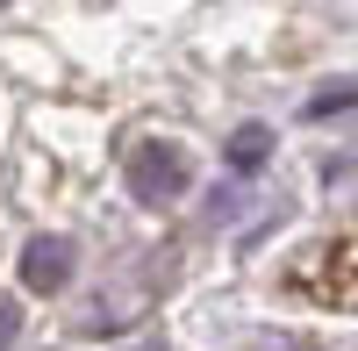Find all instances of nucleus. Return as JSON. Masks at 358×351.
<instances>
[{"instance_id":"nucleus-8","label":"nucleus","mask_w":358,"mask_h":351,"mask_svg":"<svg viewBox=\"0 0 358 351\" xmlns=\"http://www.w3.org/2000/svg\"><path fill=\"white\" fill-rule=\"evenodd\" d=\"M244 351H322V344H308V337H251Z\"/></svg>"},{"instance_id":"nucleus-6","label":"nucleus","mask_w":358,"mask_h":351,"mask_svg":"<svg viewBox=\"0 0 358 351\" xmlns=\"http://www.w3.org/2000/svg\"><path fill=\"white\" fill-rule=\"evenodd\" d=\"M344 108H358V86H330V94H308V122H322V115H344Z\"/></svg>"},{"instance_id":"nucleus-9","label":"nucleus","mask_w":358,"mask_h":351,"mask_svg":"<svg viewBox=\"0 0 358 351\" xmlns=\"http://www.w3.org/2000/svg\"><path fill=\"white\" fill-rule=\"evenodd\" d=\"M136 351H158V344H136Z\"/></svg>"},{"instance_id":"nucleus-7","label":"nucleus","mask_w":358,"mask_h":351,"mask_svg":"<svg viewBox=\"0 0 358 351\" xmlns=\"http://www.w3.org/2000/svg\"><path fill=\"white\" fill-rule=\"evenodd\" d=\"M15 337H22V301H15V294H0V351H8Z\"/></svg>"},{"instance_id":"nucleus-3","label":"nucleus","mask_w":358,"mask_h":351,"mask_svg":"<svg viewBox=\"0 0 358 351\" xmlns=\"http://www.w3.org/2000/svg\"><path fill=\"white\" fill-rule=\"evenodd\" d=\"M151 308V273H129V280H115L108 294H94V315H86V337H101V330H122V323H136V315Z\"/></svg>"},{"instance_id":"nucleus-4","label":"nucleus","mask_w":358,"mask_h":351,"mask_svg":"<svg viewBox=\"0 0 358 351\" xmlns=\"http://www.w3.org/2000/svg\"><path fill=\"white\" fill-rule=\"evenodd\" d=\"M72 237H29L22 244V287L29 294H57V287L72 280Z\"/></svg>"},{"instance_id":"nucleus-5","label":"nucleus","mask_w":358,"mask_h":351,"mask_svg":"<svg viewBox=\"0 0 358 351\" xmlns=\"http://www.w3.org/2000/svg\"><path fill=\"white\" fill-rule=\"evenodd\" d=\"M222 165H229V172H258V165H273V129H265V122H236L229 143H222Z\"/></svg>"},{"instance_id":"nucleus-1","label":"nucleus","mask_w":358,"mask_h":351,"mask_svg":"<svg viewBox=\"0 0 358 351\" xmlns=\"http://www.w3.org/2000/svg\"><path fill=\"white\" fill-rule=\"evenodd\" d=\"M122 180H129V194L143 201V208H165V201L187 194L194 165H187V151H179V143H158V136H151V143H136V151H129Z\"/></svg>"},{"instance_id":"nucleus-2","label":"nucleus","mask_w":358,"mask_h":351,"mask_svg":"<svg viewBox=\"0 0 358 351\" xmlns=\"http://www.w3.org/2000/svg\"><path fill=\"white\" fill-rule=\"evenodd\" d=\"M294 294H322L337 308H358V244H315L301 266L287 273Z\"/></svg>"}]
</instances>
